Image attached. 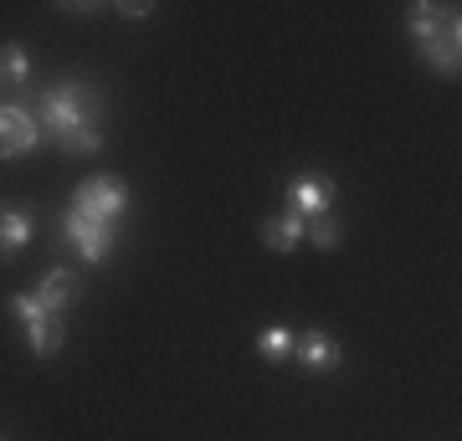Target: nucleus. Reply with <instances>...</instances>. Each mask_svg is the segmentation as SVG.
Wrapping results in <instances>:
<instances>
[{"mask_svg": "<svg viewBox=\"0 0 462 441\" xmlns=\"http://www.w3.org/2000/svg\"><path fill=\"white\" fill-rule=\"evenodd\" d=\"M93 108H98V93L83 87L78 78L67 82H51L47 93L36 98V129L42 139L62 149V154H98L103 149V133L93 129Z\"/></svg>", "mask_w": 462, "mask_h": 441, "instance_id": "nucleus-1", "label": "nucleus"}, {"mask_svg": "<svg viewBox=\"0 0 462 441\" xmlns=\"http://www.w3.org/2000/svg\"><path fill=\"white\" fill-rule=\"evenodd\" d=\"M72 211L114 226L118 216L129 211V185L114 180V175H93V180H83L78 190H72Z\"/></svg>", "mask_w": 462, "mask_h": 441, "instance_id": "nucleus-2", "label": "nucleus"}, {"mask_svg": "<svg viewBox=\"0 0 462 441\" xmlns=\"http://www.w3.org/2000/svg\"><path fill=\"white\" fill-rule=\"evenodd\" d=\"M62 236H67V246L83 257V267H98V262H108V252H114V226H108V221H93V216H78L72 206H67V216H62Z\"/></svg>", "mask_w": 462, "mask_h": 441, "instance_id": "nucleus-3", "label": "nucleus"}, {"mask_svg": "<svg viewBox=\"0 0 462 441\" xmlns=\"http://www.w3.org/2000/svg\"><path fill=\"white\" fill-rule=\"evenodd\" d=\"M11 313L21 318V328H26V339H32V349L42 354V360L62 344V318H51L32 293H11Z\"/></svg>", "mask_w": 462, "mask_h": 441, "instance_id": "nucleus-4", "label": "nucleus"}, {"mask_svg": "<svg viewBox=\"0 0 462 441\" xmlns=\"http://www.w3.org/2000/svg\"><path fill=\"white\" fill-rule=\"evenodd\" d=\"M36 144H42V129H36V114H32V108L0 103V160L32 154Z\"/></svg>", "mask_w": 462, "mask_h": 441, "instance_id": "nucleus-5", "label": "nucleus"}, {"mask_svg": "<svg viewBox=\"0 0 462 441\" xmlns=\"http://www.w3.org/2000/svg\"><path fill=\"white\" fill-rule=\"evenodd\" d=\"M329 206H334V180H324V175H298L293 190H288V211L303 216V221L329 216Z\"/></svg>", "mask_w": 462, "mask_h": 441, "instance_id": "nucleus-6", "label": "nucleus"}, {"mask_svg": "<svg viewBox=\"0 0 462 441\" xmlns=\"http://www.w3.org/2000/svg\"><path fill=\"white\" fill-rule=\"evenodd\" d=\"M32 298L51 313V318H62V313L72 308V298H78V272H72V267H51V272L42 278V288H36Z\"/></svg>", "mask_w": 462, "mask_h": 441, "instance_id": "nucleus-7", "label": "nucleus"}, {"mask_svg": "<svg viewBox=\"0 0 462 441\" xmlns=\"http://www.w3.org/2000/svg\"><path fill=\"white\" fill-rule=\"evenodd\" d=\"M293 354H298V364H303V370H314V375L339 370V344H334L324 328H309V334L293 344Z\"/></svg>", "mask_w": 462, "mask_h": 441, "instance_id": "nucleus-8", "label": "nucleus"}, {"mask_svg": "<svg viewBox=\"0 0 462 441\" xmlns=\"http://www.w3.org/2000/svg\"><path fill=\"white\" fill-rule=\"evenodd\" d=\"M421 57H427V67H437L442 78H457V72H462V32H457V26H447L442 36L421 41Z\"/></svg>", "mask_w": 462, "mask_h": 441, "instance_id": "nucleus-9", "label": "nucleus"}, {"mask_svg": "<svg viewBox=\"0 0 462 441\" xmlns=\"http://www.w3.org/2000/svg\"><path fill=\"white\" fill-rule=\"evenodd\" d=\"M447 26H457V11H452V5H411V11H406V32L416 36V47L431 41V36H442Z\"/></svg>", "mask_w": 462, "mask_h": 441, "instance_id": "nucleus-10", "label": "nucleus"}, {"mask_svg": "<svg viewBox=\"0 0 462 441\" xmlns=\"http://www.w3.org/2000/svg\"><path fill=\"white\" fill-rule=\"evenodd\" d=\"M303 231H309V221L288 211V216H273L263 226V242H267V252H293V246L303 242Z\"/></svg>", "mask_w": 462, "mask_h": 441, "instance_id": "nucleus-11", "label": "nucleus"}, {"mask_svg": "<svg viewBox=\"0 0 462 441\" xmlns=\"http://www.w3.org/2000/svg\"><path fill=\"white\" fill-rule=\"evenodd\" d=\"M32 211H0V257H16L32 242Z\"/></svg>", "mask_w": 462, "mask_h": 441, "instance_id": "nucleus-12", "label": "nucleus"}, {"mask_svg": "<svg viewBox=\"0 0 462 441\" xmlns=\"http://www.w3.org/2000/svg\"><path fill=\"white\" fill-rule=\"evenodd\" d=\"M0 78L5 82H26L32 78V57H26V47H16V41L0 47Z\"/></svg>", "mask_w": 462, "mask_h": 441, "instance_id": "nucleus-13", "label": "nucleus"}, {"mask_svg": "<svg viewBox=\"0 0 462 441\" xmlns=\"http://www.w3.org/2000/svg\"><path fill=\"white\" fill-rule=\"evenodd\" d=\"M293 334H288V328H263V334H257V349H263L267 360H288V354H293Z\"/></svg>", "mask_w": 462, "mask_h": 441, "instance_id": "nucleus-14", "label": "nucleus"}, {"mask_svg": "<svg viewBox=\"0 0 462 441\" xmlns=\"http://www.w3.org/2000/svg\"><path fill=\"white\" fill-rule=\"evenodd\" d=\"M303 236H309L319 252H334V246L345 242V236H339V226H334V216H319V221H309V231H303Z\"/></svg>", "mask_w": 462, "mask_h": 441, "instance_id": "nucleus-15", "label": "nucleus"}, {"mask_svg": "<svg viewBox=\"0 0 462 441\" xmlns=\"http://www.w3.org/2000/svg\"><path fill=\"white\" fill-rule=\"evenodd\" d=\"M118 16L139 21V16H149V5H144V0H129V5H118Z\"/></svg>", "mask_w": 462, "mask_h": 441, "instance_id": "nucleus-16", "label": "nucleus"}, {"mask_svg": "<svg viewBox=\"0 0 462 441\" xmlns=\"http://www.w3.org/2000/svg\"><path fill=\"white\" fill-rule=\"evenodd\" d=\"M0 441H5V436H0Z\"/></svg>", "mask_w": 462, "mask_h": 441, "instance_id": "nucleus-17", "label": "nucleus"}]
</instances>
